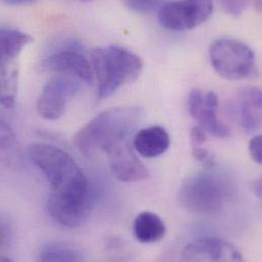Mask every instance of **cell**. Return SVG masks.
<instances>
[{"instance_id":"4fadbf2b","label":"cell","mask_w":262,"mask_h":262,"mask_svg":"<svg viewBox=\"0 0 262 262\" xmlns=\"http://www.w3.org/2000/svg\"><path fill=\"white\" fill-rule=\"evenodd\" d=\"M234 107L244 131L253 133L260 129L262 94L259 88L247 87L241 89L237 93Z\"/></svg>"},{"instance_id":"3957f363","label":"cell","mask_w":262,"mask_h":262,"mask_svg":"<svg viewBox=\"0 0 262 262\" xmlns=\"http://www.w3.org/2000/svg\"><path fill=\"white\" fill-rule=\"evenodd\" d=\"M91 59L97 78L98 100L107 99L122 86L136 81L143 70V61L137 54L118 45L94 48Z\"/></svg>"},{"instance_id":"ac0fdd59","label":"cell","mask_w":262,"mask_h":262,"mask_svg":"<svg viewBox=\"0 0 262 262\" xmlns=\"http://www.w3.org/2000/svg\"><path fill=\"white\" fill-rule=\"evenodd\" d=\"M39 260L41 261H81L83 260L82 252L75 246L52 242L44 245L39 253Z\"/></svg>"},{"instance_id":"5bb4252c","label":"cell","mask_w":262,"mask_h":262,"mask_svg":"<svg viewBox=\"0 0 262 262\" xmlns=\"http://www.w3.org/2000/svg\"><path fill=\"white\" fill-rule=\"evenodd\" d=\"M133 146L141 156L155 158L168 150L170 137L164 128L153 126L138 132L134 137Z\"/></svg>"},{"instance_id":"9c48e42d","label":"cell","mask_w":262,"mask_h":262,"mask_svg":"<svg viewBox=\"0 0 262 262\" xmlns=\"http://www.w3.org/2000/svg\"><path fill=\"white\" fill-rule=\"evenodd\" d=\"M188 107L191 117L199 123V127L216 138H228L230 129L217 118L219 97L213 91L203 93L198 89L190 92Z\"/></svg>"},{"instance_id":"44dd1931","label":"cell","mask_w":262,"mask_h":262,"mask_svg":"<svg viewBox=\"0 0 262 262\" xmlns=\"http://www.w3.org/2000/svg\"><path fill=\"white\" fill-rule=\"evenodd\" d=\"M193 156L206 168H211L214 165V156L207 149L202 148L201 146L193 148Z\"/></svg>"},{"instance_id":"603a6c76","label":"cell","mask_w":262,"mask_h":262,"mask_svg":"<svg viewBox=\"0 0 262 262\" xmlns=\"http://www.w3.org/2000/svg\"><path fill=\"white\" fill-rule=\"evenodd\" d=\"M190 139H191V145L193 148L202 146L206 140V132L204 131L202 128H200L199 126H197L192 129L190 134Z\"/></svg>"},{"instance_id":"e0dca14e","label":"cell","mask_w":262,"mask_h":262,"mask_svg":"<svg viewBox=\"0 0 262 262\" xmlns=\"http://www.w3.org/2000/svg\"><path fill=\"white\" fill-rule=\"evenodd\" d=\"M21 148L10 126L0 119V164L17 170L24 163Z\"/></svg>"},{"instance_id":"ba28073f","label":"cell","mask_w":262,"mask_h":262,"mask_svg":"<svg viewBox=\"0 0 262 262\" xmlns=\"http://www.w3.org/2000/svg\"><path fill=\"white\" fill-rule=\"evenodd\" d=\"M80 91V83L73 77L59 76L43 87L37 101V111L47 121H57L66 113L67 103Z\"/></svg>"},{"instance_id":"8992f818","label":"cell","mask_w":262,"mask_h":262,"mask_svg":"<svg viewBox=\"0 0 262 262\" xmlns=\"http://www.w3.org/2000/svg\"><path fill=\"white\" fill-rule=\"evenodd\" d=\"M212 12V0H177L159 7L158 20L166 30L189 31L205 23Z\"/></svg>"},{"instance_id":"2e32d148","label":"cell","mask_w":262,"mask_h":262,"mask_svg":"<svg viewBox=\"0 0 262 262\" xmlns=\"http://www.w3.org/2000/svg\"><path fill=\"white\" fill-rule=\"evenodd\" d=\"M133 232L135 238L139 242L143 244H152L164 238L166 227L157 214L145 211L135 219Z\"/></svg>"},{"instance_id":"ffe728a7","label":"cell","mask_w":262,"mask_h":262,"mask_svg":"<svg viewBox=\"0 0 262 262\" xmlns=\"http://www.w3.org/2000/svg\"><path fill=\"white\" fill-rule=\"evenodd\" d=\"M224 9L235 16L241 14L248 4V0H220Z\"/></svg>"},{"instance_id":"6da1fadb","label":"cell","mask_w":262,"mask_h":262,"mask_svg":"<svg viewBox=\"0 0 262 262\" xmlns=\"http://www.w3.org/2000/svg\"><path fill=\"white\" fill-rule=\"evenodd\" d=\"M143 117V111L137 106H119L104 111L76 134L74 143L85 155L96 150L106 153L115 145L129 140Z\"/></svg>"},{"instance_id":"4316f807","label":"cell","mask_w":262,"mask_h":262,"mask_svg":"<svg viewBox=\"0 0 262 262\" xmlns=\"http://www.w3.org/2000/svg\"><path fill=\"white\" fill-rule=\"evenodd\" d=\"M81 1H83V2H88V1H91V0H81Z\"/></svg>"},{"instance_id":"52a82bcc","label":"cell","mask_w":262,"mask_h":262,"mask_svg":"<svg viewBox=\"0 0 262 262\" xmlns=\"http://www.w3.org/2000/svg\"><path fill=\"white\" fill-rule=\"evenodd\" d=\"M93 205V192L88 194L58 195L50 193L47 210L51 219L64 228H78L90 215Z\"/></svg>"},{"instance_id":"cb8c5ba5","label":"cell","mask_w":262,"mask_h":262,"mask_svg":"<svg viewBox=\"0 0 262 262\" xmlns=\"http://www.w3.org/2000/svg\"><path fill=\"white\" fill-rule=\"evenodd\" d=\"M8 5H28L37 2L38 0H1Z\"/></svg>"},{"instance_id":"484cf974","label":"cell","mask_w":262,"mask_h":262,"mask_svg":"<svg viewBox=\"0 0 262 262\" xmlns=\"http://www.w3.org/2000/svg\"><path fill=\"white\" fill-rule=\"evenodd\" d=\"M0 261H10V259L8 257H4L0 255Z\"/></svg>"},{"instance_id":"5b68a950","label":"cell","mask_w":262,"mask_h":262,"mask_svg":"<svg viewBox=\"0 0 262 262\" xmlns=\"http://www.w3.org/2000/svg\"><path fill=\"white\" fill-rule=\"evenodd\" d=\"M209 58L214 71L227 80H243L256 73L253 50L239 40H215L209 47Z\"/></svg>"},{"instance_id":"8fae6325","label":"cell","mask_w":262,"mask_h":262,"mask_svg":"<svg viewBox=\"0 0 262 262\" xmlns=\"http://www.w3.org/2000/svg\"><path fill=\"white\" fill-rule=\"evenodd\" d=\"M182 258L188 261H242L241 252L220 238H201L186 245Z\"/></svg>"},{"instance_id":"9a60e30c","label":"cell","mask_w":262,"mask_h":262,"mask_svg":"<svg viewBox=\"0 0 262 262\" xmlns=\"http://www.w3.org/2000/svg\"><path fill=\"white\" fill-rule=\"evenodd\" d=\"M32 40L30 35L19 30L0 28V73L10 67L24 47Z\"/></svg>"},{"instance_id":"7c38bea8","label":"cell","mask_w":262,"mask_h":262,"mask_svg":"<svg viewBox=\"0 0 262 262\" xmlns=\"http://www.w3.org/2000/svg\"><path fill=\"white\" fill-rule=\"evenodd\" d=\"M106 154L111 170L119 181L131 183L148 178V169L135 155L129 140L115 145Z\"/></svg>"},{"instance_id":"277c9868","label":"cell","mask_w":262,"mask_h":262,"mask_svg":"<svg viewBox=\"0 0 262 262\" xmlns=\"http://www.w3.org/2000/svg\"><path fill=\"white\" fill-rule=\"evenodd\" d=\"M231 194L232 186L224 174L200 171L183 182L179 191V202L187 211L211 215L223 210Z\"/></svg>"},{"instance_id":"d4e9b609","label":"cell","mask_w":262,"mask_h":262,"mask_svg":"<svg viewBox=\"0 0 262 262\" xmlns=\"http://www.w3.org/2000/svg\"><path fill=\"white\" fill-rule=\"evenodd\" d=\"M8 234H7V230L6 228L0 224V248L6 243L7 241V237Z\"/></svg>"},{"instance_id":"7a4b0ae2","label":"cell","mask_w":262,"mask_h":262,"mask_svg":"<svg viewBox=\"0 0 262 262\" xmlns=\"http://www.w3.org/2000/svg\"><path fill=\"white\" fill-rule=\"evenodd\" d=\"M28 156L46 178L51 193L69 195L92 192L88 178L64 150L47 143L35 142L29 145Z\"/></svg>"},{"instance_id":"d6986e66","label":"cell","mask_w":262,"mask_h":262,"mask_svg":"<svg viewBox=\"0 0 262 262\" xmlns=\"http://www.w3.org/2000/svg\"><path fill=\"white\" fill-rule=\"evenodd\" d=\"M123 2L137 13H150L161 6L162 0H123Z\"/></svg>"},{"instance_id":"7402d4cb","label":"cell","mask_w":262,"mask_h":262,"mask_svg":"<svg viewBox=\"0 0 262 262\" xmlns=\"http://www.w3.org/2000/svg\"><path fill=\"white\" fill-rule=\"evenodd\" d=\"M249 154L253 161L257 164L262 163V137L261 135L254 136L249 142Z\"/></svg>"},{"instance_id":"30bf717a","label":"cell","mask_w":262,"mask_h":262,"mask_svg":"<svg viewBox=\"0 0 262 262\" xmlns=\"http://www.w3.org/2000/svg\"><path fill=\"white\" fill-rule=\"evenodd\" d=\"M42 68L51 73L67 75L85 83H92L93 71L87 57L76 47H67L47 56Z\"/></svg>"}]
</instances>
